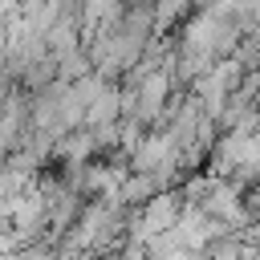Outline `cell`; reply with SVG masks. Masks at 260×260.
I'll use <instances>...</instances> for the list:
<instances>
[{
	"instance_id": "cell-6",
	"label": "cell",
	"mask_w": 260,
	"mask_h": 260,
	"mask_svg": "<svg viewBox=\"0 0 260 260\" xmlns=\"http://www.w3.org/2000/svg\"><path fill=\"white\" fill-rule=\"evenodd\" d=\"M89 69H93V65H89V53H85L81 45L57 57V81H77V77H85Z\"/></svg>"
},
{
	"instance_id": "cell-5",
	"label": "cell",
	"mask_w": 260,
	"mask_h": 260,
	"mask_svg": "<svg viewBox=\"0 0 260 260\" xmlns=\"http://www.w3.org/2000/svg\"><path fill=\"white\" fill-rule=\"evenodd\" d=\"M191 0H150V32H171L175 24H183L191 16Z\"/></svg>"
},
{
	"instance_id": "cell-4",
	"label": "cell",
	"mask_w": 260,
	"mask_h": 260,
	"mask_svg": "<svg viewBox=\"0 0 260 260\" xmlns=\"http://www.w3.org/2000/svg\"><path fill=\"white\" fill-rule=\"evenodd\" d=\"M122 118V106H118V81H106L102 89H98V98L85 106V118H81V126H114Z\"/></svg>"
},
{
	"instance_id": "cell-2",
	"label": "cell",
	"mask_w": 260,
	"mask_h": 260,
	"mask_svg": "<svg viewBox=\"0 0 260 260\" xmlns=\"http://www.w3.org/2000/svg\"><path fill=\"white\" fill-rule=\"evenodd\" d=\"M179 211H183V195L179 191H154L142 207H134V215L126 219L130 223V236L126 240H134V244H146L150 236H162V232H171L175 228V219H179Z\"/></svg>"
},
{
	"instance_id": "cell-3",
	"label": "cell",
	"mask_w": 260,
	"mask_h": 260,
	"mask_svg": "<svg viewBox=\"0 0 260 260\" xmlns=\"http://www.w3.org/2000/svg\"><path fill=\"white\" fill-rule=\"evenodd\" d=\"M53 158H61V162H89V158H98L89 126H73V130L57 134L53 138Z\"/></svg>"
},
{
	"instance_id": "cell-1",
	"label": "cell",
	"mask_w": 260,
	"mask_h": 260,
	"mask_svg": "<svg viewBox=\"0 0 260 260\" xmlns=\"http://www.w3.org/2000/svg\"><path fill=\"white\" fill-rule=\"evenodd\" d=\"M126 167L138 171V175H150V183H154L158 191H167V187L175 183V175L183 171V167H179V146H175V138H171L167 130L142 134V138L134 142Z\"/></svg>"
}]
</instances>
